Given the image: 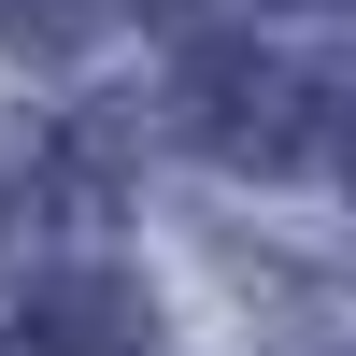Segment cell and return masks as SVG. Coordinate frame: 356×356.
I'll return each instance as SVG.
<instances>
[{
    "mask_svg": "<svg viewBox=\"0 0 356 356\" xmlns=\"http://www.w3.org/2000/svg\"><path fill=\"white\" fill-rule=\"evenodd\" d=\"M29 356H157V300L129 271H57L29 300Z\"/></svg>",
    "mask_w": 356,
    "mask_h": 356,
    "instance_id": "2",
    "label": "cell"
},
{
    "mask_svg": "<svg viewBox=\"0 0 356 356\" xmlns=\"http://www.w3.org/2000/svg\"><path fill=\"white\" fill-rule=\"evenodd\" d=\"M186 114L214 129V157H243V171L314 157V129H328V100H314L300 72H271V57H200V72H186Z\"/></svg>",
    "mask_w": 356,
    "mask_h": 356,
    "instance_id": "1",
    "label": "cell"
},
{
    "mask_svg": "<svg viewBox=\"0 0 356 356\" xmlns=\"http://www.w3.org/2000/svg\"><path fill=\"white\" fill-rule=\"evenodd\" d=\"M86 29H100V0H0V43L15 57H72Z\"/></svg>",
    "mask_w": 356,
    "mask_h": 356,
    "instance_id": "3",
    "label": "cell"
}]
</instances>
